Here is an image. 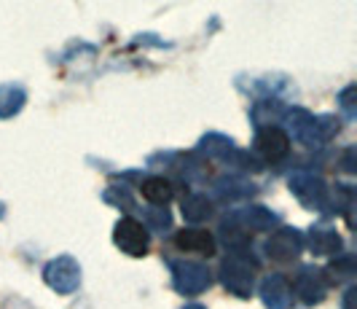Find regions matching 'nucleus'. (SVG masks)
Returning <instances> with one entry per match:
<instances>
[{
	"label": "nucleus",
	"instance_id": "1",
	"mask_svg": "<svg viewBox=\"0 0 357 309\" xmlns=\"http://www.w3.org/2000/svg\"><path fill=\"white\" fill-rule=\"evenodd\" d=\"M285 132L293 135L304 148H322L339 135V121L331 116H314L306 108H287L282 110Z\"/></svg>",
	"mask_w": 357,
	"mask_h": 309
},
{
	"label": "nucleus",
	"instance_id": "2",
	"mask_svg": "<svg viewBox=\"0 0 357 309\" xmlns=\"http://www.w3.org/2000/svg\"><path fill=\"white\" fill-rule=\"evenodd\" d=\"M199 153L202 156H210L215 162H223L234 167V169H242V172H261L264 169V162L250 153V151H242V148L234 143L231 137L226 135H218V132H210L199 140Z\"/></svg>",
	"mask_w": 357,
	"mask_h": 309
},
{
	"label": "nucleus",
	"instance_id": "3",
	"mask_svg": "<svg viewBox=\"0 0 357 309\" xmlns=\"http://www.w3.org/2000/svg\"><path fill=\"white\" fill-rule=\"evenodd\" d=\"M220 282L223 288L236 296V299H250L255 291V274H258V261H252L248 250H231L220 261Z\"/></svg>",
	"mask_w": 357,
	"mask_h": 309
},
{
	"label": "nucleus",
	"instance_id": "4",
	"mask_svg": "<svg viewBox=\"0 0 357 309\" xmlns=\"http://www.w3.org/2000/svg\"><path fill=\"white\" fill-rule=\"evenodd\" d=\"M287 186H290L293 197L301 202L304 207L314 210V213H328V194H331V188H328V183H325L322 175L309 172V169H298V172L290 175Z\"/></svg>",
	"mask_w": 357,
	"mask_h": 309
},
{
	"label": "nucleus",
	"instance_id": "5",
	"mask_svg": "<svg viewBox=\"0 0 357 309\" xmlns=\"http://www.w3.org/2000/svg\"><path fill=\"white\" fill-rule=\"evenodd\" d=\"M172 285L180 296H199L213 285V274L207 269V264L199 261H172Z\"/></svg>",
	"mask_w": 357,
	"mask_h": 309
},
{
	"label": "nucleus",
	"instance_id": "6",
	"mask_svg": "<svg viewBox=\"0 0 357 309\" xmlns=\"http://www.w3.org/2000/svg\"><path fill=\"white\" fill-rule=\"evenodd\" d=\"M113 242L116 248L124 255H132V258H143L148 250H151V234H148V226H143L137 218L132 216H124L113 226Z\"/></svg>",
	"mask_w": 357,
	"mask_h": 309
},
{
	"label": "nucleus",
	"instance_id": "7",
	"mask_svg": "<svg viewBox=\"0 0 357 309\" xmlns=\"http://www.w3.org/2000/svg\"><path fill=\"white\" fill-rule=\"evenodd\" d=\"M252 153L261 162H282L290 153V135L277 124H261L252 140Z\"/></svg>",
	"mask_w": 357,
	"mask_h": 309
},
{
	"label": "nucleus",
	"instance_id": "8",
	"mask_svg": "<svg viewBox=\"0 0 357 309\" xmlns=\"http://www.w3.org/2000/svg\"><path fill=\"white\" fill-rule=\"evenodd\" d=\"M46 285L56 293H73L81 285V264L73 255H56L43 266Z\"/></svg>",
	"mask_w": 357,
	"mask_h": 309
},
{
	"label": "nucleus",
	"instance_id": "9",
	"mask_svg": "<svg viewBox=\"0 0 357 309\" xmlns=\"http://www.w3.org/2000/svg\"><path fill=\"white\" fill-rule=\"evenodd\" d=\"M290 291H293L296 299H301V304H306V307L320 304L322 299H325V293H328V280H325V272L317 269L314 264H306V266H301V269L296 272Z\"/></svg>",
	"mask_w": 357,
	"mask_h": 309
},
{
	"label": "nucleus",
	"instance_id": "10",
	"mask_svg": "<svg viewBox=\"0 0 357 309\" xmlns=\"http://www.w3.org/2000/svg\"><path fill=\"white\" fill-rule=\"evenodd\" d=\"M264 250L277 264H293L298 255L304 253V234L298 229L285 226V229H280V232H274V234L268 236Z\"/></svg>",
	"mask_w": 357,
	"mask_h": 309
},
{
	"label": "nucleus",
	"instance_id": "11",
	"mask_svg": "<svg viewBox=\"0 0 357 309\" xmlns=\"http://www.w3.org/2000/svg\"><path fill=\"white\" fill-rule=\"evenodd\" d=\"M223 223H226V226H234V229H239L242 234L252 236L250 232H271V226H277L280 218H277V213H271L268 207L252 204V207L234 210L231 216L223 220Z\"/></svg>",
	"mask_w": 357,
	"mask_h": 309
},
{
	"label": "nucleus",
	"instance_id": "12",
	"mask_svg": "<svg viewBox=\"0 0 357 309\" xmlns=\"http://www.w3.org/2000/svg\"><path fill=\"white\" fill-rule=\"evenodd\" d=\"M261 299L266 309H290L293 307V291L285 274H268L261 282Z\"/></svg>",
	"mask_w": 357,
	"mask_h": 309
},
{
	"label": "nucleus",
	"instance_id": "13",
	"mask_svg": "<svg viewBox=\"0 0 357 309\" xmlns=\"http://www.w3.org/2000/svg\"><path fill=\"white\" fill-rule=\"evenodd\" d=\"M309 250H312V255L333 258V255H339L344 250V239H341L336 229L317 223V226L309 229Z\"/></svg>",
	"mask_w": 357,
	"mask_h": 309
},
{
	"label": "nucleus",
	"instance_id": "14",
	"mask_svg": "<svg viewBox=\"0 0 357 309\" xmlns=\"http://www.w3.org/2000/svg\"><path fill=\"white\" fill-rule=\"evenodd\" d=\"M175 245L185 253H199V255H215V236L204 229H183L175 234Z\"/></svg>",
	"mask_w": 357,
	"mask_h": 309
},
{
	"label": "nucleus",
	"instance_id": "15",
	"mask_svg": "<svg viewBox=\"0 0 357 309\" xmlns=\"http://www.w3.org/2000/svg\"><path fill=\"white\" fill-rule=\"evenodd\" d=\"M215 194H218L220 199L236 202V199H245V197L255 194V186H252L248 178H242V175H223V178L215 181Z\"/></svg>",
	"mask_w": 357,
	"mask_h": 309
},
{
	"label": "nucleus",
	"instance_id": "16",
	"mask_svg": "<svg viewBox=\"0 0 357 309\" xmlns=\"http://www.w3.org/2000/svg\"><path fill=\"white\" fill-rule=\"evenodd\" d=\"M180 210H183V218L188 223H202V220H210L215 213L213 202L207 199L204 194H185L180 202Z\"/></svg>",
	"mask_w": 357,
	"mask_h": 309
},
{
	"label": "nucleus",
	"instance_id": "17",
	"mask_svg": "<svg viewBox=\"0 0 357 309\" xmlns=\"http://www.w3.org/2000/svg\"><path fill=\"white\" fill-rule=\"evenodd\" d=\"M140 191H143V197L151 204H169V202L175 199V186L167 181V178H161V175L145 178L140 183Z\"/></svg>",
	"mask_w": 357,
	"mask_h": 309
},
{
	"label": "nucleus",
	"instance_id": "18",
	"mask_svg": "<svg viewBox=\"0 0 357 309\" xmlns=\"http://www.w3.org/2000/svg\"><path fill=\"white\" fill-rule=\"evenodd\" d=\"M27 103V91L19 84H3L0 86V119H11Z\"/></svg>",
	"mask_w": 357,
	"mask_h": 309
},
{
	"label": "nucleus",
	"instance_id": "19",
	"mask_svg": "<svg viewBox=\"0 0 357 309\" xmlns=\"http://www.w3.org/2000/svg\"><path fill=\"white\" fill-rule=\"evenodd\" d=\"M102 199H105L107 204H116V207L124 210V213H137V202H135V197H132V191L124 188V186H121V188H119V186L105 188Z\"/></svg>",
	"mask_w": 357,
	"mask_h": 309
},
{
	"label": "nucleus",
	"instance_id": "20",
	"mask_svg": "<svg viewBox=\"0 0 357 309\" xmlns=\"http://www.w3.org/2000/svg\"><path fill=\"white\" fill-rule=\"evenodd\" d=\"M143 213H145V220H148V226H151L153 232H167V229H172V216H169L167 204H156V207H151V210H143Z\"/></svg>",
	"mask_w": 357,
	"mask_h": 309
},
{
	"label": "nucleus",
	"instance_id": "21",
	"mask_svg": "<svg viewBox=\"0 0 357 309\" xmlns=\"http://www.w3.org/2000/svg\"><path fill=\"white\" fill-rule=\"evenodd\" d=\"M339 264H333L325 274H333V280H347V277H355V261L352 255H336Z\"/></svg>",
	"mask_w": 357,
	"mask_h": 309
},
{
	"label": "nucleus",
	"instance_id": "22",
	"mask_svg": "<svg viewBox=\"0 0 357 309\" xmlns=\"http://www.w3.org/2000/svg\"><path fill=\"white\" fill-rule=\"evenodd\" d=\"M339 105L347 119H355V84H349L347 89L339 91Z\"/></svg>",
	"mask_w": 357,
	"mask_h": 309
},
{
	"label": "nucleus",
	"instance_id": "23",
	"mask_svg": "<svg viewBox=\"0 0 357 309\" xmlns=\"http://www.w3.org/2000/svg\"><path fill=\"white\" fill-rule=\"evenodd\" d=\"M355 296L357 288H349V291L344 293V309H355Z\"/></svg>",
	"mask_w": 357,
	"mask_h": 309
},
{
	"label": "nucleus",
	"instance_id": "24",
	"mask_svg": "<svg viewBox=\"0 0 357 309\" xmlns=\"http://www.w3.org/2000/svg\"><path fill=\"white\" fill-rule=\"evenodd\" d=\"M183 309H204V307H202V304H185Z\"/></svg>",
	"mask_w": 357,
	"mask_h": 309
}]
</instances>
